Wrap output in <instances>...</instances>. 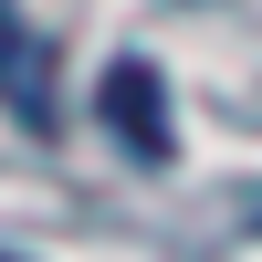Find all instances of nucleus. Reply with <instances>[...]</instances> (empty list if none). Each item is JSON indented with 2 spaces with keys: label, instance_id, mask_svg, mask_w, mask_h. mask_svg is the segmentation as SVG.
<instances>
[{
  "label": "nucleus",
  "instance_id": "nucleus-2",
  "mask_svg": "<svg viewBox=\"0 0 262 262\" xmlns=\"http://www.w3.org/2000/svg\"><path fill=\"white\" fill-rule=\"evenodd\" d=\"M0 105H11L21 126H53V84H42V53H32V32H11V21H0Z\"/></svg>",
  "mask_w": 262,
  "mask_h": 262
},
{
  "label": "nucleus",
  "instance_id": "nucleus-1",
  "mask_svg": "<svg viewBox=\"0 0 262 262\" xmlns=\"http://www.w3.org/2000/svg\"><path fill=\"white\" fill-rule=\"evenodd\" d=\"M95 116L116 126V137H126V158H147V168L179 147V137H168V105H158V74H147L137 53H126V63H105V84H95Z\"/></svg>",
  "mask_w": 262,
  "mask_h": 262
}]
</instances>
